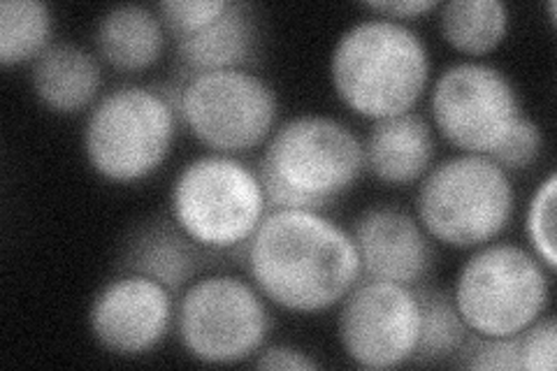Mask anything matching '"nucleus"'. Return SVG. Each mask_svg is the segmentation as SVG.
<instances>
[{"mask_svg": "<svg viewBox=\"0 0 557 371\" xmlns=\"http://www.w3.org/2000/svg\"><path fill=\"white\" fill-rule=\"evenodd\" d=\"M453 360L474 371H520L518 334L516 337H483L472 332Z\"/></svg>", "mask_w": 557, "mask_h": 371, "instance_id": "nucleus-24", "label": "nucleus"}, {"mask_svg": "<svg viewBox=\"0 0 557 371\" xmlns=\"http://www.w3.org/2000/svg\"><path fill=\"white\" fill-rule=\"evenodd\" d=\"M513 214L511 174L487 156H450L418 182L416 219L434 242L450 249L474 251L495 242Z\"/></svg>", "mask_w": 557, "mask_h": 371, "instance_id": "nucleus-4", "label": "nucleus"}, {"mask_svg": "<svg viewBox=\"0 0 557 371\" xmlns=\"http://www.w3.org/2000/svg\"><path fill=\"white\" fill-rule=\"evenodd\" d=\"M258 45L260 30L253 8L231 0L219 20L174 42V51L188 75H200L214 70H249L256 63Z\"/></svg>", "mask_w": 557, "mask_h": 371, "instance_id": "nucleus-17", "label": "nucleus"}, {"mask_svg": "<svg viewBox=\"0 0 557 371\" xmlns=\"http://www.w3.org/2000/svg\"><path fill=\"white\" fill-rule=\"evenodd\" d=\"M244 260L268 302L293 313L339 307L362 279L354 235L311 209H270Z\"/></svg>", "mask_w": 557, "mask_h": 371, "instance_id": "nucleus-1", "label": "nucleus"}, {"mask_svg": "<svg viewBox=\"0 0 557 371\" xmlns=\"http://www.w3.org/2000/svg\"><path fill=\"white\" fill-rule=\"evenodd\" d=\"M362 279L421 286L432 270V237L416 214L397 207L364 209L354 223Z\"/></svg>", "mask_w": 557, "mask_h": 371, "instance_id": "nucleus-13", "label": "nucleus"}, {"mask_svg": "<svg viewBox=\"0 0 557 371\" xmlns=\"http://www.w3.org/2000/svg\"><path fill=\"white\" fill-rule=\"evenodd\" d=\"M180 344L205 364H237L268 344L272 316L253 281L233 274H202L177 299Z\"/></svg>", "mask_w": 557, "mask_h": 371, "instance_id": "nucleus-8", "label": "nucleus"}, {"mask_svg": "<svg viewBox=\"0 0 557 371\" xmlns=\"http://www.w3.org/2000/svg\"><path fill=\"white\" fill-rule=\"evenodd\" d=\"M180 116L209 151L239 156L265 147L276 128L278 100L251 70H214L182 84Z\"/></svg>", "mask_w": 557, "mask_h": 371, "instance_id": "nucleus-9", "label": "nucleus"}, {"mask_svg": "<svg viewBox=\"0 0 557 371\" xmlns=\"http://www.w3.org/2000/svg\"><path fill=\"white\" fill-rule=\"evenodd\" d=\"M430 51L409 24L368 16L348 26L330 54V82L354 114L381 121L413 112L428 91Z\"/></svg>", "mask_w": 557, "mask_h": 371, "instance_id": "nucleus-2", "label": "nucleus"}, {"mask_svg": "<svg viewBox=\"0 0 557 371\" xmlns=\"http://www.w3.org/2000/svg\"><path fill=\"white\" fill-rule=\"evenodd\" d=\"M522 371H553L557 364V325L553 316H542L518 334Z\"/></svg>", "mask_w": 557, "mask_h": 371, "instance_id": "nucleus-26", "label": "nucleus"}, {"mask_svg": "<svg viewBox=\"0 0 557 371\" xmlns=\"http://www.w3.org/2000/svg\"><path fill=\"white\" fill-rule=\"evenodd\" d=\"M54 16L42 0L0 3V63L5 67L35 63L51 47Z\"/></svg>", "mask_w": 557, "mask_h": 371, "instance_id": "nucleus-20", "label": "nucleus"}, {"mask_svg": "<svg viewBox=\"0 0 557 371\" xmlns=\"http://www.w3.org/2000/svg\"><path fill=\"white\" fill-rule=\"evenodd\" d=\"M258 369H278V371H311L319 369L321 362L313 360L309 353H305L298 346L290 344H274V346H263L258 350V356L253 360Z\"/></svg>", "mask_w": 557, "mask_h": 371, "instance_id": "nucleus-27", "label": "nucleus"}, {"mask_svg": "<svg viewBox=\"0 0 557 371\" xmlns=\"http://www.w3.org/2000/svg\"><path fill=\"white\" fill-rule=\"evenodd\" d=\"M342 350L356 367L383 371L413 360L421 334L416 290L391 281L360 279L337 316Z\"/></svg>", "mask_w": 557, "mask_h": 371, "instance_id": "nucleus-11", "label": "nucleus"}, {"mask_svg": "<svg viewBox=\"0 0 557 371\" xmlns=\"http://www.w3.org/2000/svg\"><path fill=\"white\" fill-rule=\"evenodd\" d=\"M432 128L460 153L491 156L522 116L513 82L481 61L448 65L430 91Z\"/></svg>", "mask_w": 557, "mask_h": 371, "instance_id": "nucleus-10", "label": "nucleus"}, {"mask_svg": "<svg viewBox=\"0 0 557 371\" xmlns=\"http://www.w3.org/2000/svg\"><path fill=\"white\" fill-rule=\"evenodd\" d=\"M30 86L49 112L73 116L100 100L102 70L91 51L57 42L30 65Z\"/></svg>", "mask_w": 557, "mask_h": 371, "instance_id": "nucleus-16", "label": "nucleus"}, {"mask_svg": "<svg viewBox=\"0 0 557 371\" xmlns=\"http://www.w3.org/2000/svg\"><path fill=\"white\" fill-rule=\"evenodd\" d=\"M231 0H163L156 5L170 38L177 42L200 33L225 12Z\"/></svg>", "mask_w": 557, "mask_h": 371, "instance_id": "nucleus-23", "label": "nucleus"}, {"mask_svg": "<svg viewBox=\"0 0 557 371\" xmlns=\"http://www.w3.org/2000/svg\"><path fill=\"white\" fill-rule=\"evenodd\" d=\"M437 22L444 42L465 57L481 59L507 40L511 12L502 0H450L440 5Z\"/></svg>", "mask_w": 557, "mask_h": 371, "instance_id": "nucleus-19", "label": "nucleus"}, {"mask_svg": "<svg viewBox=\"0 0 557 371\" xmlns=\"http://www.w3.org/2000/svg\"><path fill=\"white\" fill-rule=\"evenodd\" d=\"M413 290L418 305H421V334H418V346L411 362L434 364L453 360L469 339L472 330L462 321L450 293L428 288L423 284Z\"/></svg>", "mask_w": 557, "mask_h": 371, "instance_id": "nucleus-21", "label": "nucleus"}, {"mask_svg": "<svg viewBox=\"0 0 557 371\" xmlns=\"http://www.w3.org/2000/svg\"><path fill=\"white\" fill-rule=\"evenodd\" d=\"M362 172V139L323 114H300L276 126L258 165L270 209L323 211L346 196Z\"/></svg>", "mask_w": 557, "mask_h": 371, "instance_id": "nucleus-3", "label": "nucleus"}, {"mask_svg": "<svg viewBox=\"0 0 557 371\" xmlns=\"http://www.w3.org/2000/svg\"><path fill=\"white\" fill-rule=\"evenodd\" d=\"M180 110L149 86H119L86 116L82 147L91 170L112 184H137L156 174L177 137Z\"/></svg>", "mask_w": 557, "mask_h": 371, "instance_id": "nucleus-6", "label": "nucleus"}, {"mask_svg": "<svg viewBox=\"0 0 557 371\" xmlns=\"http://www.w3.org/2000/svg\"><path fill=\"white\" fill-rule=\"evenodd\" d=\"M434 153L432 123L416 112L374 121L362 139L364 170L388 186L421 182L434 165Z\"/></svg>", "mask_w": 557, "mask_h": 371, "instance_id": "nucleus-14", "label": "nucleus"}, {"mask_svg": "<svg viewBox=\"0 0 557 371\" xmlns=\"http://www.w3.org/2000/svg\"><path fill=\"white\" fill-rule=\"evenodd\" d=\"M555 193H557V176L550 172L532 193L528 211H525V235L530 242V251L542 260V264L548 272H555L557 268Z\"/></svg>", "mask_w": 557, "mask_h": 371, "instance_id": "nucleus-22", "label": "nucleus"}, {"mask_svg": "<svg viewBox=\"0 0 557 371\" xmlns=\"http://www.w3.org/2000/svg\"><path fill=\"white\" fill-rule=\"evenodd\" d=\"M168 30L156 8L116 5L96 26L98 57L119 73H145L165 54Z\"/></svg>", "mask_w": 557, "mask_h": 371, "instance_id": "nucleus-18", "label": "nucleus"}, {"mask_svg": "<svg viewBox=\"0 0 557 371\" xmlns=\"http://www.w3.org/2000/svg\"><path fill=\"white\" fill-rule=\"evenodd\" d=\"M440 5L442 3H437V0H374V3H362V8L370 10L372 16L399 24L421 20L425 14L437 12Z\"/></svg>", "mask_w": 557, "mask_h": 371, "instance_id": "nucleus-28", "label": "nucleus"}, {"mask_svg": "<svg viewBox=\"0 0 557 371\" xmlns=\"http://www.w3.org/2000/svg\"><path fill=\"white\" fill-rule=\"evenodd\" d=\"M268 211L258 170L237 156H198L180 170L170 188V219L209 253L247 249Z\"/></svg>", "mask_w": 557, "mask_h": 371, "instance_id": "nucleus-5", "label": "nucleus"}, {"mask_svg": "<svg viewBox=\"0 0 557 371\" xmlns=\"http://www.w3.org/2000/svg\"><path fill=\"white\" fill-rule=\"evenodd\" d=\"M174 295L143 274L124 272L104 284L91 302L94 339L121 358H139L159 348L174 327Z\"/></svg>", "mask_w": 557, "mask_h": 371, "instance_id": "nucleus-12", "label": "nucleus"}, {"mask_svg": "<svg viewBox=\"0 0 557 371\" xmlns=\"http://www.w3.org/2000/svg\"><path fill=\"white\" fill-rule=\"evenodd\" d=\"M544 143V131L532 119L522 114L511 133L502 139V145L487 158H493L507 174L522 172L530 170L542 158Z\"/></svg>", "mask_w": 557, "mask_h": 371, "instance_id": "nucleus-25", "label": "nucleus"}, {"mask_svg": "<svg viewBox=\"0 0 557 371\" xmlns=\"http://www.w3.org/2000/svg\"><path fill=\"white\" fill-rule=\"evenodd\" d=\"M209 251L188 239L170 217L137 227L121 253V270L159 281L172 295L202 276Z\"/></svg>", "mask_w": 557, "mask_h": 371, "instance_id": "nucleus-15", "label": "nucleus"}, {"mask_svg": "<svg viewBox=\"0 0 557 371\" xmlns=\"http://www.w3.org/2000/svg\"><path fill=\"white\" fill-rule=\"evenodd\" d=\"M550 276L525 246L491 242L462 262L450 295L474 334L516 337L546 313Z\"/></svg>", "mask_w": 557, "mask_h": 371, "instance_id": "nucleus-7", "label": "nucleus"}]
</instances>
